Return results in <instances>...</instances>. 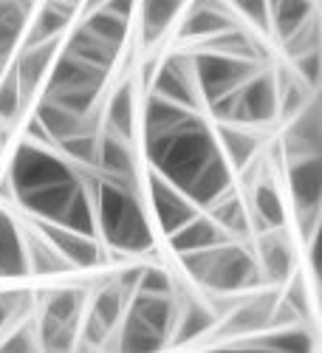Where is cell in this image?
I'll return each instance as SVG.
<instances>
[{
    "instance_id": "obj_1",
    "label": "cell",
    "mask_w": 322,
    "mask_h": 353,
    "mask_svg": "<svg viewBox=\"0 0 322 353\" xmlns=\"http://www.w3.org/2000/svg\"><path fill=\"white\" fill-rule=\"evenodd\" d=\"M144 141H148L150 170H156L161 179H167L181 192H187V187L195 181V175L221 153L215 130L201 119V113H192L175 130Z\"/></svg>"
},
{
    "instance_id": "obj_2",
    "label": "cell",
    "mask_w": 322,
    "mask_h": 353,
    "mask_svg": "<svg viewBox=\"0 0 322 353\" xmlns=\"http://www.w3.org/2000/svg\"><path fill=\"white\" fill-rule=\"evenodd\" d=\"M184 274L212 294H252L260 283V266L249 246L241 241H226L210 249L179 254Z\"/></svg>"
},
{
    "instance_id": "obj_3",
    "label": "cell",
    "mask_w": 322,
    "mask_h": 353,
    "mask_svg": "<svg viewBox=\"0 0 322 353\" xmlns=\"http://www.w3.org/2000/svg\"><path fill=\"white\" fill-rule=\"evenodd\" d=\"M175 322V294H144L133 291L125 316L116 328L122 350H159L170 345Z\"/></svg>"
},
{
    "instance_id": "obj_4",
    "label": "cell",
    "mask_w": 322,
    "mask_h": 353,
    "mask_svg": "<svg viewBox=\"0 0 322 353\" xmlns=\"http://www.w3.org/2000/svg\"><path fill=\"white\" fill-rule=\"evenodd\" d=\"M105 79H108V71L88 65L63 51L54 57V63L43 79L46 82L43 99H51L79 116H91L102 88H105Z\"/></svg>"
},
{
    "instance_id": "obj_5",
    "label": "cell",
    "mask_w": 322,
    "mask_h": 353,
    "mask_svg": "<svg viewBox=\"0 0 322 353\" xmlns=\"http://www.w3.org/2000/svg\"><path fill=\"white\" fill-rule=\"evenodd\" d=\"M74 175H77V170L63 153H54L48 147H43L40 141L26 139L17 144V150L9 161L6 179H9L14 198H17L23 192H32V190H40L48 184L71 181Z\"/></svg>"
},
{
    "instance_id": "obj_6",
    "label": "cell",
    "mask_w": 322,
    "mask_h": 353,
    "mask_svg": "<svg viewBox=\"0 0 322 353\" xmlns=\"http://www.w3.org/2000/svg\"><path fill=\"white\" fill-rule=\"evenodd\" d=\"M85 314V294L74 288H57L46 294L37 319V347L68 350L79 339V322Z\"/></svg>"
},
{
    "instance_id": "obj_7",
    "label": "cell",
    "mask_w": 322,
    "mask_h": 353,
    "mask_svg": "<svg viewBox=\"0 0 322 353\" xmlns=\"http://www.w3.org/2000/svg\"><path fill=\"white\" fill-rule=\"evenodd\" d=\"M190 60H192V79L198 88V97L207 105L229 91H235V88H241L257 71V63L241 60V57H229L212 48L192 54Z\"/></svg>"
},
{
    "instance_id": "obj_8",
    "label": "cell",
    "mask_w": 322,
    "mask_h": 353,
    "mask_svg": "<svg viewBox=\"0 0 322 353\" xmlns=\"http://www.w3.org/2000/svg\"><path fill=\"white\" fill-rule=\"evenodd\" d=\"M288 184V198L291 207L297 212V223L303 232H308L305 238H314L308 223H316L319 218V201H322V159L319 156H300L288 161L285 172Z\"/></svg>"
},
{
    "instance_id": "obj_9",
    "label": "cell",
    "mask_w": 322,
    "mask_h": 353,
    "mask_svg": "<svg viewBox=\"0 0 322 353\" xmlns=\"http://www.w3.org/2000/svg\"><path fill=\"white\" fill-rule=\"evenodd\" d=\"M280 77L272 71H254L241 88L235 102V125H272L280 116Z\"/></svg>"
},
{
    "instance_id": "obj_10",
    "label": "cell",
    "mask_w": 322,
    "mask_h": 353,
    "mask_svg": "<svg viewBox=\"0 0 322 353\" xmlns=\"http://www.w3.org/2000/svg\"><path fill=\"white\" fill-rule=\"evenodd\" d=\"M150 94H156L161 99H170L175 105H181V108L198 110L201 97H198V88H195V79H192V60L190 57H184V54L167 57V60L159 65L156 77H153Z\"/></svg>"
},
{
    "instance_id": "obj_11",
    "label": "cell",
    "mask_w": 322,
    "mask_h": 353,
    "mask_svg": "<svg viewBox=\"0 0 322 353\" xmlns=\"http://www.w3.org/2000/svg\"><path fill=\"white\" fill-rule=\"evenodd\" d=\"M148 187H150L153 218H156V223L164 234L175 232L179 226H184L190 218H195L201 212L179 187H172L167 179H161L156 170H150V175H148Z\"/></svg>"
},
{
    "instance_id": "obj_12",
    "label": "cell",
    "mask_w": 322,
    "mask_h": 353,
    "mask_svg": "<svg viewBox=\"0 0 322 353\" xmlns=\"http://www.w3.org/2000/svg\"><path fill=\"white\" fill-rule=\"evenodd\" d=\"M40 232H43V238L68 260L71 269H99L105 263V249L91 234L66 229L51 221H40Z\"/></svg>"
},
{
    "instance_id": "obj_13",
    "label": "cell",
    "mask_w": 322,
    "mask_h": 353,
    "mask_svg": "<svg viewBox=\"0 0 322 353\" xmlns=\"http://www.w3.org/2000/svg\"><path fill=\"white\" fill-rule=\"evenodd\" d=\"M322 144V113L316 97L308 99V105L288 119V130L283 139V156L285 161L300 156H319Z\"/></svg>"
},
{
    "instance_id": "obj_14",
    "label": "cell",
    "mask_w": 322,
    "mask_h": 353,
    "mask_svg": "<svg viewBox=\"0 0 322 353\" xmlns=\"http://www.w3.org/2000/svg\"><path fill=\"white\" fill-rule=\"evenodd\" d=\"M254 257H257L263 280H269L274 285H283L285 280H291V274H294V249H291V243L285 241L283 229L260 232Z\"/></svg>"
},
{
    "instance_id": "obj_15",
    "label": "cell",
    "mask_w": 322,
    "mask_h": 353,
    "mask_svg": "<svg viewBox=\"0 0 322 353\" xmlns=\"http://www.w3.org/2000/svg\"><path fill=\"white\" fill-rule=\"evenodd\" d=\"M57 51H60V37L43 40V43H34V46H23V51L17 54V60L12 65L23 99L32 97L40 88V82L46 79V74H48V68L54 63Z\"/></svg>"
},
{
    "instance_id": "obj_16",
    "label": "cell",
    "mask_w": 322,
    "mask_h": 353,
    "mask_svg": "<svg viewBox=\"0 0 322 353\" xmlns=\"http://www.w3.org/2000/svg\"><path fill=\"white\" fill-rule=\"evenodd\" d=\"M97 170L102 172V179H108V181L125 184V187H136V167H133V153L128 147V139L105 130L99 136Z\"/></svg>"
},
{
    "instance_id": "obj_17",
    "label": "cell",
    "mask_w": 322,
    "mask_h": 353,
    "mask_svg": "<svg viewBox=\"0 0 322 353\" xmlns=\"http://www.w3.org/2000/svg\"><path fill=\"white\" fill-rule=\"evenodd\" d=\"M170 241V249L175 254H187V252H198V249H210V246H218V243H226L232 241L229 234L210 218V215H195L190 218L184 226H179L175 232L167 234Z\"/></svg>"
},
{
    "instance_id": "obj_18",
    "label": "cell",
    "mask_w": 322,
    "mask_h": 353,
    "mask_svg": "<svg viewBox=\"0 0 322 353\" xmlns=\"http://www.w3.org/2000/svg\"><path fill=\"white\" fill-rule=\"evenodd\" d=\"M79 175H74L71 181H60V184H48V187H40V190H32V192H23L17 195L14 201L20 203L23 210H28L34 218L40 221H57L60 212L66 210L68 198L74 195V190L79 187Z\"/></svg>"
},
{
    "instance_id": "obj_19",
    "label": "cell",
    "mask_w": 322,
    "mask_h": 353,
    "mask_svg": "<svg viewBox=\"0 0 322 353\" xmlns=\"http://www.w3.org/2000/svg\"><path fill=\"white\" fill-rule=\"evenodd\" d=\"M215 314L210 303H201L195 297H187L184 303H175V322H172V336L170 345H184L195 342L215 325Z\"/></svg>"
},
{
    "instance_id": "obj_20",
    "label": "cell",
    "mask_w": 322,
    "mask_h": 353,
    "mask_svg": "<svg viewBox=\"0 0 322 353\" xmlns=\"http://www.w3.org/2000/svg\"><path fill=\"white\" fill-rule=\"evenodd\" d=\"M28 274L26 263V234L17 221L0 207V277Z\"/></svg>"
},
{
    "instance_id": "obj_21",
    "label": "cell",
    "mask_w": 322,
    "mask_h": 353,
    "mask_svg": "<svg viewBox=\"0 0 322 353\" xmlns=\"http://www.w3.org/2000/svg\"><path fill=\"white\" fill-rule=\"evenodd\" d=\"M34 119L40 122V128L46 130V136L54 141V144H60L63 139L68 136H77L82 130H91L88 128V116H79L63 105H57L51 99H43L34 110Z\"/></svg>"
},
{
    "instance_id": "obj_22",
    "label": "cell",
    "mask_w": 322,
    "mask_h": 353,
    "mask_svg": "<svg viewBox=\"0 0 322 353\" xmlns=\"http://www.w3.org/2000/svg\"><path fill=\"white\" fill-rule=\"evenodd\" d=\"M210 218L229 234L232 241H243L252 234V218H249V207L238 192H223L215 203H210Z\"/></svg>"
},
{
    "instance_id": "obj_23",
    "label": "cell",
    "mask_w": 322,
    "mask_h": 353,
    "mask_svg": "<svg viewBox=\"0 0 322 353\" xmlns=\"http://www.w3.org/2000/svg\"><path fill=\"white\" fill-rule=\"evenodd\" d=\"M215 139H218L221 153L232 164V170H246L257 153V147H260V139L235 122H221L215 130Z\"/></svg>"
},
{
    "instance_id": "obj_24",
    "label": "cell",
    "mask_w": 322,
    "mask_h": 353,
    "mask_svg": "<svg viewBox=\"0 0 322 353\" xmlns=\"http://www.w3.org/2000/svg\"><path fill=\"white\" fill-rule=\"evenodd\" d=\"M252 223L257 221V232H272L283 229L288 215H285V201L280 198L277 187L269 181H260L252 187V207H249Z\"/></svg>"
},
{
    "instance_id": "obj_25",
    "label": "cell",
    "mask_w": 322,
    "mask_h": 353,
    "mask_svg": "<svg viewBox=\"0 0 322 353\" xmlns=\"http://www.w3.org/2000/svg\"><path fill=\"white\" fill-rule=\"evenodd\" d=\"M192 113H198V110L181 108V105H175L170 99H161V97L150 94L148 105H144V139H156L161 133L175 130L181 122H187Z\"/></svg>"
},
{
    "instance_id": "obj_26",
    "label": "cell",
    "mask_w": 322,
    "mask_h": 353,
    "mask_svg": "<svg viewBox=\"0 0 322 353\" xmlns=\"http://www.w3.org/2000/svg\"><path fill=\"white\" fill-rule=\"evenodd\" d=\"M66 54L77 57V60H82L88 65H97L102 71H110L113 63H116V54H119V48L102 43L97 34L88 32L85 26H79L77 32L68 37V43H66Z\"/></svg>"
},
{
    "instance_id": "obj_27",
    "label": "cell",
    "mask_w": 322,
    "mask_h": 353,
    "mask_svg": "<svg viewBox=\"0 0 322 353\" xmlns=\"http://www.w3.org/2000/svg\"><path fill=\"white\" fill-rule=\"evenodd\" d=\"M269 6V32L280 40L291 37L297 28L314 17V0H266Z\"/></svg>"
},
{
    "instance_id": "obj_28",
    "label": "cell",
    "mask_w": 322,
    "mask_h": 353,
    "mask_svg": "<svg viewBox=\"0 0 322 353\" xmlns=\"http://www.w3.org/2000/svg\"><path fill=\"white\" fill-rule=\"evenodd\" d=\"M77 3H63V0H48V3L40 9L37 20L32 23V34L26 37L23 46H34V43H43V40H54L60 37L68 23L74 20V9Z\"/></svg>"
},
{
    "instance_id": "obj_29",
    "label": "cell",
    "mask_w": 322,
    "mask_h": 353,
    "mask_svg": "<svg viewBox=\"0 0 322 353\" xmlns=\"http://www.w3.org/2000/svg\"><path fill=\"white\" fill-rule=\"evenodd\" d=\"M184 0H141V40L156 43L175 20Z\"/></svg>"
},
{
    "instance_id": "obj_30",
    "label": "cell",
    "mask_w": 322,
    "mask_h": 353,
    "mask_svg": "<svg viewBox=\"0 0 322 353\" xmlns=\"http://www.w3.org/2000/svg\"><path fill=\"white\" fill-rule=\"evenodd\" d=\"M88 32L97 34L102 43L113 46V48H122V43L128 40V32H130V20L122 17V14H113L102 6H94V9H88V17L82 23Z\"/></svg>"
},
{
    "instance_id": "obj_31",
    "label": "cell",
    "mask_w": 322,
    "mask_h": 353,
    "mask_svg": "<svg viewBox=\"0 0 322 353\" xmlns=\"http://www.w3.org/2000/svg\"><path fill=\"white\" fill-rule=\"evenodd\" d=\"M133 119H136L133 88L130 85H122V88H116V91H113V97L108 99V108H105L108 130L130 141L133 139Z\"/></svg>"
},
{
    "instance_id": "obj_32",
    "label": "cell",
    "mask_w": 322,
    "mask_h": 353,
    "mask_svg": "<svg viewBox=\"0 0 322 353\" xmlns=\"http://www.w3.org/2000/svg\"><path fill=\"white\" fill-rule=\"evenodd\" d=\"M26 263H28V272L34 274H66V272H74L68 266V260L57 252L43 234H32L26 238Z\"/></svg>"
},
{
    "instance_id": "obj_33",
    "label": "cell",
    "mask_w": 322,
    "mask_h": 353,
    "mask_svg": "<svg viewBox=\"0 0 322 353\" xmlns=\"http://www.w3.org/2000/svg\"><path fill=\"white\" fill-rule=\"evenodd\" d=\"M26 26V3L12 0V3L0 14V65H6V60L14 54Z\"/></svg>"
},
{
    "instance_id": "obj_34",
    "label": "cell",
    "mask_w": 322,
    "mask_h": 353,
    "mask_svg": "<svg viewBox=\"0 0 322 353\" xmlns=\"http://www.w3.org/2000/svg\"><path fill=\"white\" fill-rule=\"evenodd\" d=\"M297 325H300V322H297ZM246 345H257V347H266V350H294L297 353V350H311L314 347V336L305 328H294V325L285 328V325H280L277 331H272L266 336H254Z\"/></svg>"
},
{
    "instance_id": "obj_35",
    "label": "cell",
    "mask_w": 322,
    "mask_h": 353,
    "mask_svg": "<svg viewBox=\"0 0 322 353\" xmlns=\"http://www.w3.org/2000/svg\"><path fill=\"white\" fill-rule=\"evenodd\" d=\"M23 108V94L14 71H9L6 77L0 74V122H12L17 119V113Z\"/></svg>"
},
{
    "instance_id": "obj_36",
    "label": "cell",
    "mask_w": 322,
    "mask_h": 353,
    "mask_svg": "<svg viewBox=\"0 0 322 353\" xmlns=\"http://www.w3.org/2000/svg\"><path fill=\"white\" fill-rule=\"evenodd\" d=\"M133 291H144V294H175V288H172V277H170L161 266H148V269H141Z\"/></svg>"
},
{
    "instance_id": "obj_37",
    "label": "cell",
    "mask_w": 322,
    "mask_h": 353,
    "mask_svg": "<svg viewBox=\"0 0 322 353\" xmlns=\"http://www.w3.org/2000/svg\"><path fill=\"white\" fill-rule=\"evenodd\" d=\"M291 65H294V74L311 88V91H316V82H319V48H311L305 54H297L291 57Z\"/></svg>"
},
{
    "instance_id": "obj_38",
    "label": "cell",
    "mask_w": 322,
    "mask_h": 353,
    "mask_svg": "<svg viewBox=\"0 0 322 353\" xmlns=\"http://www.w3.org/2000/svg\"><path fill=\"white\" fill-rule=\"evenodd\" d=\"M229 6H235L254 28L269 32V6H266V0H229Z\"/></svg>"
},
{
    "instance_id": "obj_39",
    "label": "cell",
    "mask_w": 322,
    "mask_h": 353,
    "mask_svg": "<svg viewBox=\"0 0 322 353\" xmlns=\"http://www.w3.org/2000/svg\"><path fill=\"white\" fill-rule=\"evenodd\" d=\"M23 291H0V334H3L9 328V322L28 305V297L26 303H17Z\"/></svg>"
},
{
    "instance_id": "obj_40",
    "label": "cell",
    "mask_w": 322,
    "mask_h": 353,
    "mask_svg": "<svg viewBox=\"0 0 322 353\" xmlns=\"http://www.w3.org/2000/svg\"><path fill=\"white\" fill-rule=\"evenodd\" d=\"M283 300H285V303L291 305V311H294V314H297L300 319H305V316H308V311H311V308H308V303H311V300H308L305 283H303L300 277H297L294 283L288 285V291H285V297H283Z\"/></svg>"
},
{
    "instance_id": "obj_41",
    "label": "cell",
    "mask_w": 322,
    "mask_h": 353,
    "mask_svg": "<svg viewBox=\"0 0 322 353\" xmlns=\"http://www.w3.org/2000/svg\"><path fill=\"white\" fill-rule=\"evenodd\" d=\"M34 347H37V331H28V328H20V331H14L12 336H6L3 342H0V350H9V353L34 350Z\"/></svg>"
},
{
    "instance_id": "obj_42",
    "label": "cell",
    "mask_w": 322,
    "mask_h": 353,
    "mask_svg": "<svg viewBox=\"0 0 322 353\" xmlns=\"http://www.w3.org/2000/svg\"><path fill=\"white\" fill-rule=\"evenodd\" d=\"M136 3L139 0H102V9H108V12H113V14H122V17H128L130 20V14H133V9H136Z\"/></svg>"
},
{
    "instance_id": "obj_43",
    "label": "cell",
    "mask_w": 322,
    "mask_h": 353,
    "mask_svg": "<svg viewBox=\"0 0 322 353\" xmlns=\"http://www.w3.org/2000/svg\"><path fill=\"white\" fill-rule=\"evenodd\" d=\"M85 3H88V9H94V6H99V3H102V0H85Z\"/></svg>"
},
{
    "instance_id": "obj_44",
    "label": "cell",
    "mask_w": 322,
    "mask_h": 353,
    "mask_svg": "<svg viewBox=\"0 0 322 353\" xmlns=\"http://www.w3.org/2000/svg\"><path fill=\"white\" fill-rule=\"evenodd\" d=\"M0 74H3V65H0Z\"/></svg>"
}]
</instances>
